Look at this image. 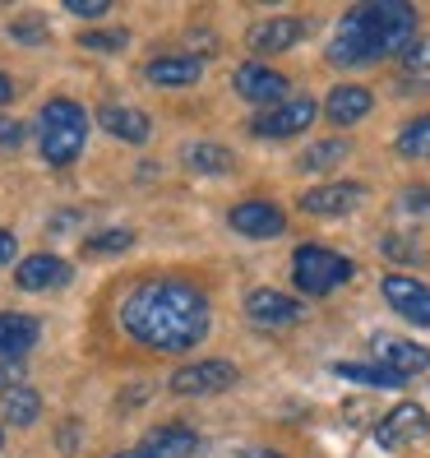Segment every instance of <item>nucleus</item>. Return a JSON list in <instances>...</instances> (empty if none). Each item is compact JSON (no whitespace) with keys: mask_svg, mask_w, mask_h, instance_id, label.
<instances>
[{"mask_svg":"<svg viewBox=\"0 0 430 458\" xmlns=\"http://www.w3.org/2000/svg\"><path fill=\"white\" fill-rule=\"evenodd\" d=\"M23 385V361H0V389H19Z\"/></svg>","mask_w":430,"mask_h":458,"instance_id":"2f4dec72","label":"nucleus"},{"mask_svg":"<svg viewBox=\"0 0 430 458\" xmlns=\"http://www.w3.org/2000/svg\"><path fill=\"white\" fill-rule=\"evenodd\" d=\"M236 385V366L232 361H190V366H181L172 375V394L181 398H204V394H223Z\"/></svg>","mask_w":430,"mask_h":458,"instance_id":"0eeeda50","label":"nucleus"},{"mask_svg":"<svg viewBox=\"0 0 430 458\" xmlns=\"http://www.w3.org/2000/svg\"><path fill=\"white\" fill-rule=\"evenodd\" d=\"M10 98H14V84H10V74H5V70H0V106H5Z\"/></svg>","mask_w":430,"mask_h":458,"instance_id":"e433bc0d","label":"nucleus"},{"mask_svg":"<svg viewBox=\"0 0 430 458\" xmlns=\"http://www.w3.org/2000/svg\"><path fill=\"white\" fill-rule=\"evenodd\" d=\"M315 116H319V106L310 98H291V102H278L268 112H259L250 121V134H259V140H291V134H306Z\"/></svg>","mask_w":430,"mask_h":458,"instance_id":"39448f33","label":"nucleus"},{"mask_svg":"<svg viewBox=\"0 0 430 458\" xmlns=\"http://www.w3.org/2000/svg\"><path fill=\"white\" fill-rule=\"evenodd\" d=\"M333 370L342 375V380H357V385H370V389H402L408 385V375L384 370V366H366V361H338Z\"/></svg>","mask_w":430,"mask_h":458,"instance_id":"4be33fe9","label":"nucleus"},{"mask_svg":"<svg viewBox=\"0 0 430 458\" xmlns=\"http://www.w3.org/2000/svg\"><path fill=\"white\" fill-rule=\"evenodd\" d=\"M97 125L125 144H148V134H153V121L144 112H134V106H121V102H106L97 112Z\"/></svg>","mask_w":430,"mask_h":458,"instance_id":"a211bd4d","label":"nucleus"},{"mask_svg":"<svg viewBox=\"0 0 430 458\" xmlns=\"http://www.w3.org/2000/svg\"><path fill=\"white\" fill-rule=\"evenodd\" d=\"M417 38V10L408 0H366L352 5L329 38V61L352 70V65H375L384 56H398L402 47Z\"/></svg>","mask_w":430,"mask_h":458,"instance_id":"f03ea898","label":"nucleus"},{"mask_svg":"<svg viewBox=\"0 0 430 458\" xmlns=\"http://www.w3.org/2000/svg\"><path fill=\"white\" fill-rule=\"evenodd\" d=\"M227 223H232V232L250 236V241H274V236L287 232V213L268 199H246L227 213Z\"/></svg>","mask_w":430,"mask_h":458,"instance_id":"9b49d317","label":"nucleus"},{"mask_svg":"<svg viewBox=\"0 0 430 458\" xmlns=\"http://www.w3.org/2000/svg\"><path fill=\"white\" fill-rule=\"evenodd\" d=\"M19 144H23V125H19L14 116L0 112V153H10V148H19Z\"/></svg>","mask_w":430,"mask_h":458,"instance_id":"c756f323","label":"nucleus"},{"mask_svg":"<svg viewBox=\"0 0 430 458\" xmlns=\"http://www.w3.org/2000/svg\"><path fill=\"white\" fill-rule=\"evenodd\" d=\"M380 292H384V301H389L402 319H412V325L430 329V287H426V283H417V278H408V274H389V278L380 283Z\"/></svg>","mask_w":430,"mask_h":458,"instance_id":"f8f14e48","label":"nucleus"},{"mask_svg":"<svg viewBox=\"0 0 430 458\" xmlns=\"http://www.w3.org/2000/svg\"><path fill=\"white\" fill-rule=\"evenodd\" d=\"M65 10L79 14V19H97V14L112 10V0H65Z\"/></svg>","mask_w":430,"mask_h":458,"instance_id":"7c9ffc66","label":"nucleus"},{"mask_svg":"<svg viewBox=\"0 0 430 458\" xmlns=\"http://www.w3.org/2000/svg\"><path fill=\"white\" fill-rule=\"evenodd\" d=\"M14 283L23 292H46V287H61L70 283V264L61 255H29V259H19L14 268Z\"/></svg>","mask_w":430,"mask_h":458,"instance_id":"dca6fc26","label":"nucleus"},{"mask_svg":"<svg viewBox=\"0 0 430 458\" xmlns=\"http://www.w3.org/2000/svg\"><path fill=\"white\" fill-rule=\"evenodd\" d=\"M56 440H61V454H74V449H79V445H74V440H79V430H74V426H61V436H56Z\"/></svg>","mask_w":430,"mask_h":458,"instance_id":"c9c22d12","label":"nucleus"},{"mask_svg":"<svg viewBox=\"0 0 430 458\" xmlns=\"http://www.w3.org/2000/svg\"><path fill=\"white\" fill-rule=\"evenodd\" d=\"M153 89H190V84H199V74H204V61L199 56H153V61H144V70H139Z\"/></svg>","mask_w":430,"mask_h":458,"instance_id":"4468645a","label":"nucleus"},{"mask_svg":"<svg viewBox=\"0 0 430 458\" xmlns=\"http://www.w3.org/2000/svg\"><path fill=\"white\" fill-rule=\"evenodd\" d=\"M301 38H306V23H301V19H291V14L264 19V23H255V29L246 33L250 51H259V56H274V51H291Z\"/></svg>","mask_w":430,"mask_h":458,"instance_id":"2eb2a0df","label":"nucleus"},{"mask_svg":"<svg viewBox=\"0 0 430 458\" xmlns=\"http://www.w3.org/2000/svg\"><path fill=\"white\" fill-rule=\"evenodd\" d=\"M112 458H144L139 449H125V454H112Z\"/></svg>","mask_w":430,"mask_h":458,"instance_id":"58836bf2","label":"nucleus"},{"mask_svg":"<svg viewBox=\"0 0 430 458\" xmlns=\"http://www.w3.org/2000/svg\"><path fill=\"white\" fill-rule=\"evenodd\" d=\"M0 449H5V430H0Z\"/></svg>","mask_w":430,"mask_h":458,"instance_id":"ea45409f","label":"nucleus"},{"mask_svg":"<svg viewBox=\"0 0 430 458\" xmlns=\"http://www.w3.org/2000/svg\"><path fill=\"white\" fill-rule=\"evenodd\" d=\"M0 412H5L10 426H33L42 417V394L29 389V385H19V389H10L5 398H0Z\"/></svg>","mask_w":430,"mask_h":458,"instance_id":"412c9836","label":"nucleus"},{"mask_svg":"<svg viewBox=\"0 0 430 458\" xmlns=\"http://www.w3.org/2000/svg\"><path fill=\"white\" fill-rule=\"evenodd\" d=\"M208 296L190 283H176V278H163V283H144L134 287L125 301H121V329L153 347V352H190L195 343L208 338Z\"/></svg>","mask_w":430,"mask_h":458,"instance_id":"f257e3e1","label":"nucleus"},{"mask_svg":"<svg viewBox=\"0 0 430 458\" xmlns=\"http://www.w3.org/2000/svg\"><path fill=\"white\" fill-rule=\"evenodd\" d=\"M347 278H352V259L329 246H301L291 255V283H297L301 296H329Z\"/></svg>","mask_w":430,"mask_h":458,"instance_id":"20e7f679","label":"nucleus"},{"mask_svg":"<svg viewBox=\"0 0 430 458\" xmlns=\"http://www.w3.org/2000/svg\"><path fill=\"white\" fill-rule=\"evenodd\" d=\"M185 163H190L195 172H208V176H218V172H232V153L223 148V144H208V140H199V144H185Z\"/></svg>","mask_w":430,"mask_h":458,"instance_id":"5701e85b","label":"nucleus"},{"mask_svg":"<svg viewBox=\"0 0 430 458\" xmlns=\"http://www.w3.org/2000/svg\"><path fill=\"white\" fill-rule=\"evenodd\" d=\"M10 33H14V42H46V23L42 19H14L10 23Z\"/></svg>","mask_w":430,"mask_h":458,"instance_id":"c85d7f7f","label":"nucleus"},{"mask_svg":"<svg viewBox=\"0 0 430 458\" xmlns=\"http://www.w3.org/2000/svg\"><path fill=\"white\" fill-rule=\"evenodd\" d=\"M370 352H375V366L398 370V375H408V380L430 366V347H421L412 338H398V334H375L370 338Z\"/></svg>","mask_w":430,"mask_h":458,"instance_id":"9d476101","label":"nucleus"},{"mask_svg":"<svg viewBox=\"0 0 430 458\" xmlns=\"http://www.w3.org/2000/svg\"><path fill=\"white\" fill-rule=\"evenodd\" d=\"M398 61H402V70H408V74H430V33L412 38L408 47L398 51Z\"/></svg>","mask_w":430,"mask_h":458,"instance_id":"cd10ccee","label":"nucleus"},{"mask_svg":"<svg viewBox=\"0 0 430 458\" xmlns=\"http://www.w3.org/2000/svg\"><path fill=\"white\" fill-rule=\"evenodd\" d=\"M236 93L255 102V106H278L287 98V74L274 70V65H259V61H246L236 70Z\"/></svg>","mask_w":430,"mask_h":458,"instance_id":"ddd939ff","label":"nucleus"},{"mask_svg":"<svg viewBox=\"0 0 430 458\" xmlns=\"http://www.w3.org/2000/svg\"><path fill=\"white\" fill-rule=\"evenodd\" d=\"M14 255H19V241H14V232L0 227V264H10Z\"/></svg>","mask_w":430,"mask_h":458,"instance_id":"72a5a7b5","label":"nucleus"},{"mask_svg":"<svg viewBox=\"0 0 430 458\" xmlns=\"http://www.w3.org/2000/svg\"><path fill=\"white\" fill-rule=\"evenodd\" d=\"M398 153L402 157H430V116H417L398 130Z\"/></svg>","mask_w":430,"mask_h":458,"instance_id":"393cba45","label":"nucleus"},{"mask_svg":"<svg viewBox=\"0 0 430 458\" xmlns=\"http://www.w3.org/2000/svg\"><path fill=\"white\" fill-rule=\"evenodd\" d=\"M89 140V116L74 98H51L38 112V144L51 167H70Z\"/></svg>","mask_w":430,"mask_h":458,"instance_id":"7ed1b4c3","label":"nucleus"},{"mask_svg":"<svg viewBox=\"0 0 430 458\" xmlns=\"http://www.w3.org/2000/svg\"><path fill=\"white\" fill-rule=\"evenodd\" d=\"M366 204V185L361 181H329V185H310L301 195V208L315 218H342V213H357Z\"/></svg>","mask_w":430,"mask_h":458,"instance_id":"1a4fd4ad","label":"nucleus"},{"mask_svg":"<svg viewBox=\"0 0 430 458\" xmlns=\"http://www.w3.org/2000/svg\"><path fill=\"white\" fill-rule=\"evenodd\" d=\"M370 106H375L370 89H361V84H338V89L329 93V102H325V116H329L333 125H357V121L370 116Z\"/></svg>","mask_w":430,"mask_h":458,"instance_id":"6ab92c4d","label":"nucleus"},{"mask_svg":"<svg viewBox=\"0 0 430 458\" xmlns=\"http://www.w3.org/2000/svg\"><path fill=\"white\" fill-rule=\"evenodd\" d=\"M190 47H195V51H213V47H218V38L204 33V29H195V33H190Z\"/></svg>","mask_w":430,"mask_h":458,"instance_id":"f704fd0d","label":"nucleus"},{"mask_svg":"<svg viewBox=\"0 0 430 458\" xmlns=\"http://www.w3.org/2000/svg\"><path fill=\"white\" fill-rule=\"evenodd\" d=\"M84 51H125L130 47V29H84L79 33Z\"/></svg>","mask_w":430,"mask_h":458,"instance_id":"bb28decb","label":"nucleus"},{"mask_svg":"<svg viewBox=\"0 0 430 458\" xmlns=\"http://www.w3.org/2000/svg\"><path fill=\"white\" fill-rule=\"evenodd\" d=\"M402 208L408 213H430V191H408L402 195Z\"/></svg>","mask_w":430,"mask_h":458,"instance_id":"473e14b6","label":"nucleus"},{"mask_svg":"<svg viewBox=\"0 0 430 458\" xmlns=\"http://www.w3.org/2000/svg\"><path fill=\"white\" fill-rule=\"evenodd\" d=\"M144 458H195L199 454V436L190 426H153L144 436Z\"/></svg>","mask_w":430,"mask_h":458,"instance_id":"f3484780","label":"nucleus"},{"mask_svg":"<svg viewBox=\"0 0 430 458\" xmlns=\"http://www.w3.org/2000/svg\"><path fill=\"white\" fill-rule=\"evenodd\" d=\"M38 334H42V325L33 315H0V361H19L29 347L38 343Z\"/></svg>","mask_w":430,"mask_h":458,"instance_id":"aec40b11","label":"nucleus"},{"mask_svg":"<svg viewBox=\"0 0 430 458\" xmlns=\"http://www.w3.org/2000/svg\"><path fill=\"white\" fill-rule=\"evenodd\" d=\"M347 153H352V144H347V140H319V144L301 157V167H306V172H329V167L342 163Z\"/></svg>","mask_w":430,"mask_h":458,"instance_id":"a878e982","label":"nucleus"},{"mask_svg":"<svg viewBox=\"0 0 430 458\" xmlns=\"http://www.w3.org/2000/svg\"><path fill=\"white\" fill-rule=\"evenodd\" d=\"M426 430H430V417H426L421 403H398V408H389L380 417V426H375V445L380 449H402V445L426 440Z\"/></svg>","mask_w":430,"mask_h":458,"instance_id":"423d86ee","label":"nucleus"},{"mask_svg":"<svg viewBox=\"0 0 430 458\" xmlns=\"http://www.w3.org/2000/svg\"><path fill=\"white\" fill-rule=\"evenodd\" d=\"M130 246H134V232L130 227H106V232H97V236L84 241V255L89 259H102V255H121Z\"/></svg>","mask_w":430,"mask_h":458,"instance_id":"b1692460","label":"nucleus"},{"mask_svg":"<svg viewBox=\"0 0 430 458\" xmlns=\"http://www.w3.org/2000/svg\"><path fill=\"white\" fill-rule=\"evenodd\" d=\"M236 458H282L278 449H240Z\"/></svg>","mask_w":430,"mask_h":458,"instance_id":"4c0bfd02","label":"nucleus"},{"mask_svg":"<svg viewBox=\"0 0 430 458\" xmlns=\"http://www.w3.org/2000/svg\"><path fill=\"white\" fill-rule=\"evenodd\" d=\"M301 301L297 296H287V292H274V287H255L246 296V319L259 329H291V325H301Z\"/></svg>","mask_w":430,"mask_h":458,"instance_id":"6e6552de","label":"nucleus"}]
</instances>
